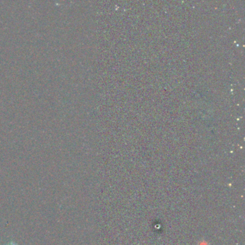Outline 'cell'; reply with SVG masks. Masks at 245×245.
Segmentation results:
<instances>
[{
  "label": "cell",
  "mask_w": 245,
  "mask_h": 245,
  "mask_svg": "<svg viewBox=\"0 0 245 245\" xmlns=\"http://www.w3.org/2000/svg\"><path fill=\"white\" fill-rule=\"evenodd\" d=\"M10 245H12V244H10Z\"/></svg>",
  "instance_id": "1"
}]
</instances>
